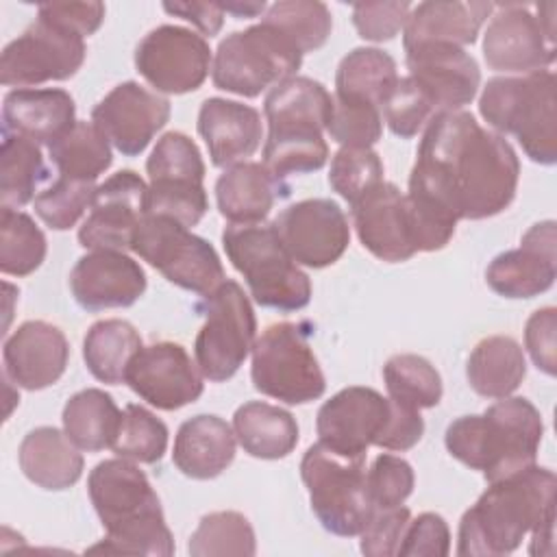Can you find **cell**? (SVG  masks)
<instances>
[{
  "label": "cell",
  "mask_w": 557,
  "mask_h": 557,
  "mask_svg": "<svg viewBox=\"0 0 557 557\" xmlns=\"http://www.w3.org/2000/svg\"><path fill=\"white\" fill-rule=\"evenodd\" d=\"M520 161L513 146L483 128L472 113L433 117L420 139L409 196L459 220H485L505 211L518 189Z\"/></svg>",
  "instance_id": "6da1fadb"
},
{
  "label": "cell",
  "mask_w": 557,
  "mask_h": 557,
  "mask_svg": "<svg viewBox=\"0 0 557 557\" xmlns=\"http://www.w3.org/2000/svg\"><path fill=\"white\" fill-rule=\"evenodd\" d=\"M91 505L107 535L87 553L174 555V537L165 524L161 500L148 476L124 457L100 461L87 479Z\"/></svg>",
  "instance_id": "7a4b0ae2"
},
{
  "label": "cell",
  "mask_w": 557,
  "mask_h": 557,
  "mask_svg": "<svg viewBox=\"0 0 557 557\" xmlns=\"http://www.w3.org/2000/svg\"><path fill=\"white\" fill-rule=\"evenodd\" d=\"M555 472L529 466L490 483L461 516L457 555H509L548 516H555Z\"/></svg>",
  "instance_id": "3957f363"
},
{
  "label": "cell",
  "mask_w": 557,
  "mask_h": 557,
  "mask_svg": "<svg viewBox=\"0 0 557 557\" xmlns=\"http://www.w3.org/2000/svg\"><path fill=\"white\" fill-rule=\"evenodd\" d=\"M544 422L537 407L522 396H505L481 416H461L446 429V450L487 483L535 463Z\"/></svg>",
  "instance_id": "277c9868"
},
{
  "label": "cell",
  "mask_w": 557,
  "mask_h": 557,
  "mask_svg": "<svg viewBox=\"0 0 557 557\" xmlns=\"http://www.w3.org/2000/svg\"><path fill=\"white\" fill-rule=\"evenodd\" d=\"M555 85L550 70L496 76L487 81L479 98V113L494 133L513 135L524 154L540 165L557 161Z\"/></svg>",
  "instance_id": "5b68a950"
},
{
  "label": "cell",
  "mask_w": 557,
  "mask_h": 557,
  "mask_svg": "<svg viewBox=\"0 0 557 557\" xmlns=\"http://www.w3.org/2000/svg\"><path fill=\"white\" fill-rule=\"evenodd\" d=\"M222 246L257 305L285 313L309 305L311 281L287 255L272 224H228Z\"/></svg>",
  "instance_id": "8992f818"
},
{
  "label": "cell",
  "mask_w": 557,
  "mask_h": 557,
  "mask_svg": "<svg viewBox=\"0 0 557 557\" xmlns=\"http://www.w3.org/2000/svg\"><path fill=\"white\" fill-rule=\"evenodd\" d=\"M302 63L298 46L276 26L259 22L226 35L211 63L213 85L244 98H257L285 78L296 76Z\"/></svg>",
  "instance_id": "52a82bcc"
},
{
  "label": "cell",
  "mask_w": 557,
  "mask_h": 557,
  "mask_svg": "<svg viewBox=\"0 0 557 557\" xmlns=\"http://www.w3.org/2000/svg\"><path fill=\"white\" fill-rule=\"evenodd\" d=\"M300 479L320 524L339 537H355L366 527L372 503L366 487V457H348L313 444L300 459Z\"/></svg>",
  "instance_id": "ba28073f"
},
{
  "label": "cell",
  "mask_w": 557,
  "mask_h": 557,
  "mask_svg": "<svg viewBox=\"0 0 557 557\" xmlns=\"http://www.w3.org/2000/svg\"><path fill=\"white\" fill-rule=\"evenodd\" d=\"M250 352L252 385L263 396L287 405H305L324 394L326 379L302 324H270L255 339Z\"/></svg>",
  "instance_id": "9c48e42d"
},
{
  "label": "cell",
  "mask_w": 557,
  "mask_h": 557,
  "mask_svg": "<svg viewBox=\"0 0 557 557\" xmlns=\"http://www.w3.org/2000/svg\"><path fill=\"white\" fill-rule=\"evenodd\" d=\"M133 250L170 283L198 296L226 281L215 248L168 215L148 213L135 233Z\"/></svg>",
  "instance_id": "30bf717a"
},
{
  "label": "cell",
  "mask_w": 557,
  "mask_h": 557,
  "mask_svg": "<svg viewBox=\"0 0 557 557\" xmlns=\"http://www.w3.org/2000/svg\"><path fill=\"white\" fill-rule=\"evenodd\" d=\"M198 309L205 313V324L194 342L196 363L205 379L222 383L242 368L252 350L255 311L239 283L228 278L202 296Z\"/></svg>",
  "instance_id": "8fae6325"
},
{
  "label": "cell",
  "mask_w": 557,
  "mask_h": 557,
  "mask_svg": "<svg viewBox=\"0 0 557 557\" xmlns=\"http://www.w3.org/2000/svg\"><path fill=\"white\" fill-rule=\"evenodd\" d=\"M146 172L148 185V213L168 215L183 226H196L207 209L209 198L205 191V161L185 133L170 131L161 135L152 148Z\"/></svg>",
  "instance_id": "7c38bea8"
},
{
  "label": "cell",
  "mask_w": 557,
  "mask_h": 557,
  "mask_svg": "<svg viewBox=\"0 0 557 557\" xmlns=\"http://www.w3.org/2000/svg\"><path fill=\"white\" fill-rule=\"evenodd\" d=\"M485 35L483 57L496 72H537L555 61V2L494 4Z\"/></svg>",
  "instance_id": "4fadbf2b"
},
{
  "label": "cell",
  "mask_w": 557,
  "mask_h": 557,
  "mask_svg": "<svg viewBox=\"0 0 557 557\" xmlns=\"http://www.w3.org/2000/svg\"><path fill=\"white\" fill-rule=\"evenodd\" d=\"M87 54L85 37L37 15V20L0 54V83L7 87H30L48 81L72 78Z\"/></svg>",
  "instance_id": "5bb4252c"
},
{
  "label": "cell",
  "mask_w": 557,
  "mask_h": 557,
  "mask_svg": "<svg viewBox=\"0 0 557 557\" xmlns=\"http://www.w3.org/2000/svg\"><path fill=\"white\" fill-rule=\"evenodd\" d=\"M211 63L207 39L174 24L152 28L135 48V67L157 94L196 91L207 81Z\"/></svg>",
  "instance_id": "9a60e30c"
},
{
  "label": "cell",
  "mask_w": 557,
  "mask_h": 557,
  "mask_svg": "<svg viewBox=\"0 0 557 557\" xmlns=\"http://www.w3.org/2000/svg\"><path fill=\"white\" fill-rule=\"evenodd\" d=\"M148 215V185L133 170H120L96 187L78 244L87 250H133L135 233Z\"/></svg>",
  "instance_id": "2e32d148"
},
{
  "label": "cell",
  "mask_w": 557,
  "mask_h": 557,
  "mask_svg": "<svg viewBox=\"0 0 557 557\" xmlns=\"http://www.w3.org/2000/svg\"><path fill=\"white\" fill-rule=\"evenodd\" d=\"M287 255L305 268L339 261L350 242L348 218L335 200L307 198L285 207L272 222Z\"/></svg>",
  "instance_id": "e0dca14e"
},
{
  "label": "cell",
  "mask_w": 557,
  "mask_h": 557,
  "mask_svg": "<svg viewBox=\"0 0 557 557\" xmlns=\"http://www.w3.org/2000/svg\"><path fill=\"white\" fill-rule=\"evenodd\" d=\"M198 363L174 342L141 346L126 370V385L148 405L174 411L202 396L205 383Z\"/></svg>",
  "instance_id": "ac0fdd59"
},
{
  "label": "cell",
  "mask_w": 557,
  "mask_h": 557,
  "mask_svg": "<svg viewBox=\"0 0 557 557\" xmlns=\"http://www.w3.org/2000/svg\"><path fill=\"white\" fill-rule=\"evenodd\" d=\"M170 100L148 87L126 81L115 85L94 109L91 122L124 157L141 154L168 124Z\"/></svg>",
  "instance_id": "d6986e66"
},
{
  "label": "cell",
  "mask_w": 557,
  "mask_h": 557,
  "mask_svg": "<svg viewBox=\"0 0 557 557\" xmlns=\"http://www.w3.org/2000/svg\"><path fill=\"white\" fill-rule=\"evenodd\" d=\"M389 416V398L372 387L352 385L333 394L315 418L320 444L348 455L366 457V450L376 442Z\"/></svg>",
  "instance_id": "ffe728a7"
},
{
  "label": "cell",
  "mask_w": 557,
  "mask_h": 557,
  "mask_svg": "<svg viewBox=\"0 0 557 557\" xmlns=\"http://www.w3.org/2000/svg\"><path fill=\"white\" fill-rule=\"evenodd\" d=\"M557 276V226L553 220L533 224L520 239V248L496 255L485 281L505 298H533L553 287Z\"/></svg>",
  "instance_id": "44dd1931"
},
{
  "label": "cell",
  "mask_w": 557,
  "mask_h": 557,
  "mask_svg": "<svg viewBox=\"0 0 557 557\" xmlns=\"http://www.w3.org/2000/svg\"><path fill=\"white\" fill-rule=\"evenodd\" d=\"M407 52L409 76L429 96L435 111L450 113L470 104L481 85V70L472 54L453 44H422Z\"/></svg>",
  "instance_id": "7402d4cb"
},
{
  "label": "cell",
  "mask_w": 557,
  "mask_h": 557,
  "mask_svg": "<svg viewBox=\"0 0 557 557\" xmlns=\"http://www.w3.org/2000/svg\"><path fill=\"white\" fill-rule=\"evenodd\" d=\"M144 268L126 252L91 250L70 272V289L85 311L124 309L146 292Z\"/></svg>",
  "instance_id": "603a6c76"
},
{
  "label": "cell",
  "mask_w": 557,
  "mask_h": 557,
  "mask_svg": "<svg viewBox=\"0 0 557 557\" xmlns=\"http://www.w3.org/2000/svg\"><path fill=\"white\" fill-rule=\"evenodd\" d=\"M70 359V344L63 331L44 320L20 324L2 346L4 379L22 389L37 392L54 385Z\"/></svg>",
  "instance_id": "cb8c5ba5"
},
{
  "label": "cell",
  "mask_w": 557,
  "mask_h": 557,
  "mask_svg": "<svg viewBox=\"0 0 557 557\" xmlns=\"http://www.w3.org/2000/svg\"><path fill=\"white\" fill-rule=\"evenodd\" d=\"M350 211L359 242L376 259L400 263L416 255L407 196L394 183H379Z\"/></svg>",
  "instance_id": "d4e9b609"
},
{
  "label": "cell",
  "mask_w": 557,
  "mask_h": 557,
  "mask_svg": "<svg viewBox=\"0 0 557 557\" xmlns=\"http://www.w3.org/2000/svg\"><path fill=\"white\" fill-rule=\"evenodd\" d=\"M198 133L215 168H231L252 157L263 139L261 113L244 102L207 98L198 111Z\"/></svg>",
  "instance_id": "484cf974"
},
{
  "label": "cell",
  "mask_w": 557,
  "mask_h": 557,
  "mask_svg": "<svg viewBox=\"0 0 557 557\" xmlns=\"http://www.w3.org/2000/svg\"><path fill=\"white\" fill-rule=\"evenodd\" d=\"M76 104L65 89H11L2 100V133L50 144L74 126Z\"/></svg>",
  "instance_id": "4316f807"
},
{
  "label": "cell",
  "mask_w": 557,
  "mask_h": 557,
  "mask_svg": "<svg viewBox=\"0 0 557 557\" xmlns=\"http://www.w3.org/2000/svg\"><path fill=\"white\" fill-rule=\"evenodd\" d=\"M285 196H289V185L257 161L235 163L215 181L218 209L231 224L263 222L274 202Z\"/></svg>",
  "instance_id": "83f0119b"
},
{
  "label": "cell",
  "mask_w": 557,
  "mask_h": 557,
  "mask_svg": "<svg viewBox=\"0 0 557 557\" xmlns=\"http://www.w3.org/2000/svg\"><path fill=\"white\" fill-rule=\"evenodd\" d=\"M235 440V431L220 416H194L176 431L172 461L189 479H215L233 463Z\"/></svg>",
  "instance_id": "f1b7e54d"
},
{
  "label": "cell",
  "mask_w": 557,
  "mask_h": 557,
  "mask_svg": "<svg viewBox=\"0 0 557 557\" xmlns=\"http://www.w3.org/2000/svg\"><path fill=\"white\" fill-rule=\"evenodd\" d=\"M494 11L492 2H420L411 7L403 28L405 50L422 44H474L483 22Z\"/></svg>",
  "instance_id": "f546056e"
},
{
  "label": "cell",
  "mask_w": 557,
  "mask_h": 557,
  "mask_svg": "<svg viewBox=\"0 0 557 557\" xmlns=\"http://www.w3.org/2000/svg\"><path fill=\"white\" fill-rule=\"evenodd\" d=\"M72 440L54 426L28 431L20 444L17 461L24 476L41 490L61 492L83 474V455Z\"/></svg>",
  "instance_id": "4dcf8cb0"
},
{
  "label": "cell",
  "mask_w": 557,
  "mask_h": 557,
  "mask_svg": "<svg viewBox=\"0 0 557 557\" xmlns=\"http://www.w3.org/2000/svg\"><path fill=\"white\" fill-rule=\"evenodd\" d=\"M233 431L244 453L257 459H283L298 444L296 418L287 409L263 400H248L237 407Z\"/></svg>",
  "instance_id": "1f68e13d"
},
{
  "label": "cell",
  "mask_w": 557,
  "mask_h": 557,
  "mask_svg": "<svg viewBox=\"0 0 557 557\" xmlns=\"http://www.w3.org/2000/svg\"><path fill=\"white\" fill-rule=\"evenodd\" d=\"M466 376L479 396H511L527 376L524 352L513 337L490 335L472 348L466 363Z\"/></svg>",
  "instance_id": "d6a6232c"
},
{
  "label": "cell",
  "mask_w": 557,
  "mask_h": 557,
  "mask_svg": "<svg viewBox=\"0 0 557 557\" xmlns=\"http://www.w3.org/2000/svg\"><path fill=\"white\" fill-rule=\"evenodd\" d=\"M141 346V335L131 322L107 318L89 326L83 339V359L94 379L120 385L126 381V370Z\"/></svg>",
  "instance_id": "836d02e7"
},
{
  "label": "cell",
  "mask_w": 557,
  "mask_h": 557,
  "mask_svg": "<svg viewBox=\"0 0 557 557\" xmlns=\"http://www.w3.org/2000/svg\"><path fill=\"white\" fill-rule=\"evenodd\" d=\"M61 418L65 435L76 448L87 453L111 448L122 424V411L115 400L98 387H87L70 396Z\"/></svg>",
  "instance_id": "e575fe53"
},
{
  "label": "cell",
  "mask_w": 557,
  "mask_h": 557,
  "mask_svg": "<svg viewBox=\"0 0 557 557\" xmlns=\"http://www.w3.org/2000/svg\"><path fill=\"white\" fill-rule=\"evenodd\" d=\"M333 111V96L320 81L292 76L274 85L263 102L268 126L300 124L326 131Z\"/></svg>",
  "instance_id": "d590c367"
},
{
  "label": "cell",
  "mask_w": 557,
  "mask_h": 557,
  "mask_svg": "<svg viewBox=\"0 0 557 557\" xmlns=\"http://www.w3.org/2000/svg\"><path fill=\"white\" fill-rule=\"evenodd\" d=\"M48 152L59 176L89 183H96L113 161L107 135L94 122L83 120H76L72 128L50 141Z\"/></svg>",
  "instance_id": "8d00e7d4"
},
{
  "label": "cell",
  "mask_w": 557,
  "mask_h": 557,
  "mask_svg": "<svg viewBox=\"0 0 557 557\" xmlns=\"http://www.w3.org/2000/svg\"><path fill=\"white\" fill-rule=\"evenodd\" d=\"M396 81V61L389 52L381 48H355L337 65L335 96L370 102L381 109Z\"/></svg>",
  "instance_id": "74e56055"
},
{
  "label": "cell",
  "mask_w": 557,
  "mask_h": 557,
  "mask_svg": "<svg viewBox=\"0 0 557 557\" xmlns=\"http://www.w3.org/2000/svg\"><path fill=\"white\" fill-rule=\"evenodd\" d=\"M48 178L39 144L22 135L2 133L0 146V205L20 209L35 200L37 187Z\"/></svg>",
  "instance_id": "f35d334b"
},
{
  "label": "cell",
  "mask_w": 557,
  "mask_h": 557,
  "mask_svg": "<svg viewBox=\"0 0 557 557\" xmlns=\"http://www.w3.org/2000/svg\"><path fill=\"white\" fill-rule=\"evenodd\" d=\"M383 381L392 400L418 411L435 407L444 394L435 366L413 352L389 357L383 366Z\"/></svg>",
  "instance_id": "ab89813d"
},
{
  "label": "cell",
  "mask_w": 557,
  "mask_h": 557,
  "mask_svg": "<svg viewBox=\"0 0 557 557\" xmlns=\"http://www.w3.org/2000/svg\"><path fill=\"white\" fill-rule=\"evenodd\" d=\"M46 235L20 209L2 207L0 213V270L11 276L33 274L46 259Z\"/></svg>",
  "instance_id": "60d3db41"
},
{
  "label": "cell",
  "mask_w": 557,
  "mask_h": 557,
  "mask_svg": "<svg viewBox=\"0 0 557 557\" xmlns=\"http://www.w3.org/2000/svg\"><path fill=\"white\" fill-rule=\"evenodd\" d=\"M187 550L191 557L255 555V529L250 520L239 511H213L200 518L196 531L189 537Z\"/></svg>",
  "instance_id": "b9f144b4"
},
{
  "label": "cell",
  "mask_w": 557,
  "mask_h": 557,
  "mask_svg": "<svg viewBox=\"0 0 557 557\" xmlns=\"http://www.w3.org/2000/svg\"><path fill=\"white\" fill-rule=\"evenodd\" d=\"M261 22L283 30L302 54L322 48L331 35L333 17L324 2L318 0H281L274 2Z\"/></svg>",
  "instance_id": "7bdbcfd3"
},
{
  "label": "cell",
  "mask_w": 557,
  "mask_h": 557,
  "mask_svg": "<svg viewBox=\"0 0 557 557\" xmlns=\"http://www.w3.org/2000/svg\"><path fill=\"white\" fill-rule=\"evenodd\" d=\"M168 448V426L141 405H126L111 450L137 463H157Z\"/></svg>",
  "instance_id": "ee69618b"
},
{
  "label": "cell",
  "mask_w": 557,
  "mask_h": 557,
  "mask_svg": "<svg viewBox=\"0 0 557 557\" xmlns=\"http://www.w3.org/2000/svg\"><path fill=\"white\" fill-rule=\"evenodd\" d=\"M96 187L98 185L89 181L59 176L50 187L35 196V213L52 231H67L91 207Z\"/></svg>",
  "instance_id": "f6af8a7d"
},
{
  "label": "cell",
  "mask_w": 557,
  "mask_h": 557,
  "mask_svg": "<svg viewBox=\"0 0 557 557\" xmlns=\"http://www.w3.org/2000/svg\"><path fill=\"white\" fill-rule=\"evenodd\" d=\"M381 115L396 137L411 139L440 113L411 76H398L381 104Z\"/></svg>",
  "instance_id": "bcb514c9"
},
{
  "label": "cell",
  "mask_w": 557,
  "mask_h": 557,
  "mask_svg": "<svg viewBox=\"0 0 557 557\" xmlns=\"http://www.w3.org/2000/svg\"><path fill=\"white\" fill-rule=\"evenodd\" d=\"M383 183V163L372 148H339L333 154L329 185L348 202L355 205L370 189Z\"/></svg>",
  "instance_id": "7dc6e473"
},
{
  "label": "cell",
  "mask_w": 557,
  "mask_h": 557,
  "mask_svg": "<svg viewBox=\"0 0 557 557\" xmlns=\"http://www.w3.org/2000/svg\"><path fill=\"white\" fill-rule=\"evenodd\" d=\"M326 133L342 148H372L383 133V115L376 104L333 96Z\"/></svg>",
  "instance_id": "c3c4849f"
},
{
  "label": "cell",
  "mask_w": 557,
  "mask_h": 557,
  "mask_svg": "<svg viewBox=\"0 0 557 557\" xmlns=\"http://www.w3.org/2000/svg\"><path fill=\"white\" fill-rule=\"evenodd\" d=\"M413 468L396 455H379L366 472V487L372 509L403 505L413 492Z\"/></svg>",
  "instance_id": "681fc988"
},
{
  "label": "cell",
  "mask_w": 557,
  "mask_h": 557,
  "mask_svg": "<svg viewBox=\"0 0 557 557\" xmlns=\"http://www.w3.org/2000/svg\"><path fill=\"white\" fill-rule=\"evenodd\" d=\"M409 520L411 511L405 505L372 509L366 527L359 533L361 553L368 557L398 555Z\"/></svg>",
  "instance_id": "f907efd6"
},
{
  "label": "cell",
  "mask_w": 557,
  "mask_h": 557,
  "mask_svg": "<svg viewBox=\"0 0 557 557\" xmlns=\"http://www.w3.org/2000/svg\"><path fill=\"white\" fill-rule=\"evenodd\" d=\"M409 2H361L352 7V24L366 41H389L407 24Z\"/></svg>",
  "instance_id": "816d5d0a"
},
{
  "label": "cell",
  "mask_w": 557,
  "mask_h": 557,
  "mask_svg": "<svg viewBox=\"0 0 557 557\" xmlns=\"http://www.w3.org/2000/svg\"><path fill=\"white\" fill-rule=\"evenodd\" d=\"M450 550V531L440 513L424 511L409 520L398 555L405 557H444Z\"/></svg>",
  "instance_id": "f5cc1de1"
},
{
  "label": "cell",
  "mask_w": 557,
  "mask_h": 557,
  "mask_svg": "<svg viewBox=\"0 0 557 557\" xmlns=\"http://www.w3.org/2000/svg\"><path fill=\"white\" fill-rule=\"evenodd\" d=\"M555 331H557V309L544 307L531 313L524 326V346L537 370L548 376L557 372L555 357Z\"/></svg>",
  "instance_id": "db71d44e"
},
{
  "label": "cell",
  "mask_w": 557,
  "mask_h": 557,
  "mask_svg": "<svg viewBox=\"0 0 557 557\" xmlns=\"http://www.w3.org/2000/svg\"><path fill=\"white\" fill-rule=\"evenodd\" d=\"M422 435H424V420L420 411L389 398V416L374 446L403 453L413 448L422 440Z\"/></svg>",
  "instance_id": "11a10c76"
},
{
  "label": "cell",
  "mask_w": 557,
  "mask_h": 557,
  "mask_svg": "<svg viewBox=\"0 0 557 557\" xmlns=\"http://www.w3.org/2000/svg\"><path fill=\"white\" fill-rule=\"evenodd\" d=\"M104 13L107 9L102 2H46L37 9V15H44L81 37L94 35L102 26Z\"/></svg>",
  "instance_id": "9f6ffc18"
},
{
  "label": "cell",
  "mask_w": 557,
  "mask_h": 557,
  "mask_svg": "<svg viewBox=\"0 0 557 557\" xmlns=\"http://www.w3.org/2000/svg\"><path fill=\"white\" fill-rule=\"evenodd\" d=\"M163 11L191 22L202 37H213L222 30L224 11L220 2H163Z\"/></svg>",
  "instance_id": "6f0895ef"
},
{
  "label": "cell",
  "mask_w": 557,
  "mask_h": 557,
  "mask_svg": "<svg viewBox=\"0 0 557 557\" xmlns=\"http://www.w3.org/2000/svg\"><path fill=\"white\" fill-rule=\"evenodd\" d=\"M222 11L224 13H231L235 15L237 20H244V17H257L265 11V2H246V0H235V2H220Z\"/></svg>",
  "instance_id": "680465c9"
}]
</instances>
